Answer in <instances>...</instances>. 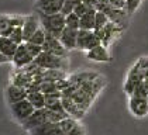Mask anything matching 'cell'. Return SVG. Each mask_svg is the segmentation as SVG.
<instances>
[{"label":"cell","instance_id":"cell-1","mask_svg":"<svg viewBox=\"0 0 148 135\" xmlns=\"http://www.w3.org/2000/svg\"><path fill=\"white\" fill-rule=\"evenodd\" d=\"M38 18L41 22V27L45 30L48 34L54 35V37H61L62 31L65 30L66 27V22H65V14L62 11L59 13H52V14H47V13H38Z\"/></svg>","mask_w":148,"mask_h":135},{"label":"cell","instance_id":"cell-2","mask_svg":"<svg viewBox=\"0 0 148 135\" xmlns=\"http://www.w3.org/2000/svg\"><path fill=\"white\" fill-rule=\"evenodd\" d=\"M34 62L42 69H65L66 70L68 68L66 56H59L51 54V52H47V51H42L34 59Z\"/></svg>","mask_w":148,"mask_h":135},{"label":"cell","instance_id":"cell-3","mask_svg":"<svg viewBox=\"0 0 148 135\" xmlns=\"http://www.w3.org/2000/svg\"><path fill=\"white\" fill-rule=\"evenodd\" d=\"M10 110H12L13 118L18 124H23L34 112L35 107L27 99H24V100H20V101H17V103L10 104Z\"/></svg>","mask_w":148,"mask_h":135},{"label":"cell","instance_id":"cell-4","mask_svg":"<svg viewBox=\"0 0 148 135\" xmlns=\"http://www.w3.org/2000/svg\"><path fill=\"white\" fill-rule=\"evenodd\" d=\"M99 44H102L100 38L96 35V33L93 30H82L79 28V33H78V44L76 48L82 49V51H90L92 48L97 46Z\"/></svg>","mask_w":148,"mask_h":135},{"label":"cell","instance_id":"cell-5","mask_svg":"<svg viewBox=\"0 0 148 135\" xmlns=\"http://www.w3.org/2000/svg\"><path fill=\"white\" fill-rule=\"evenodd\" d=\"M93 31H95L96 35L100 38L102 44L107 46V45L110 44L114 38H116V35L121 31V27H120L119 24H116V22L110 21V22H107L104 27L97 28V30H93Z\"/></svg>","mask_w":148,"mask_h":135},{"label":"cell","instance_id":"cell-6","mask_svg":"<svg viewBox=\"0 0 148 135\" xmlns=\"http://www.w3.org/2000/svg\"><path fill=\"white\" fill-rule=\"evenodd\" d=\"M143 80H144V79H143V75H141L140 68H138V65H137V62H136V63L133 65V68L130 69L128 75H127V79H125V83H124V91L128 96H131V94L134 93L136 87Z\"/></svg>","mask_w":148,"mask_h":135},{"label":"cell","instance_id":"cell-7","mask_svg":"<svg viewBox=\"0 0 148 135\" xmlns=\"http://www.w3.org/2000/svg\"><path fill=\"white\" fill-rule=\"evenodd\" d=\"M12 62L17 69H21V68L30 65L31 62H34V58L28 52V49L25 46V42H23V44H20L17 46V51H16L14 56L12 58Z\"/></svg>","mask_w":148,"mask_h":135},{"label":"cell","instance_id":"cell-8","mask_svg":"<svg viewBox=\"0 0 148 135\" xmlns=\"http://www.w3.org/2000/svg\"><path fill=\"white\" fill-rule=\"evenodd\" d=\"M45 123H48L45 108H35L34 112L21 124V127L25 131H31L33 128H37V127H40V125H42Z\"/></svg>","mask_w":148,"mask_h":135},{"label":"cell","instance_id":"cell-9","mask_svg":"<svg viewBox=\"0 0 148 135\" xmlns=\"http://www.w3.org/2000/svg\"><path fill=\"white\" fill-rule=\"evenodd\" d=\"M42 48L47 52H51V54H55V55H59V56H66V54H68V49L64 46V44L61 42V40L58 37H54V35H51L48 33H47V38L44 45H42Z\"/></svg>","mask_w":148,"mask_h":135},{"label":"cell","instance_id":"cell-10","mask_svg":"<svg viewBox=\"0 0 148 135\" xmlns=\"http://www.w3.org/2000/svg\"><path fill=\"white\" fill-rule=\"evenodd\" d=\"M65 0H37L35 1V10L38 13H59L64 9Z\"/></svg>","mask_w":148,"mask_h":135},{"label":"cell","instance_id":"cell-11","mask_svg":"<svg viewBox=\"0 0 148 135\" xmlns=\"http://www.w3.org/2000/svg\"><path fill=\"white\" fill-rule=\"evenodd\" d=\"M128 108L133 115L136 117H144L148 114V100L145 97H137L130 96L128 100Z\"/></svg>","mask_w":148,"mask_h":135},{"label":"cell","instance_id":"cell-12","mask_svg":"<svg viewBox=\"0 0 148 135\" xmlns=\"http://www.w3.org/2000/svg\"><path fill=\"white\" fill-rule=\"evenodd\" d=\"M59 127L62 128V131L66 135H86L85 134V128L79 124L78 118H73L71 115L64 118L59 123Z\"/></svg>","mask_w":148,"mask_h":135},{"label":"cell","instance_id":"cell-13","mask_svg":"<svg viewBox=\"0 0 148 135\" xmlns=\"http://www.w3.org/2000/svg\"><path fill=\"white\" fill-rule=\"evenodd\" d=\"M6 97H7L9 104H13V103H17V101H20V100H24V99H27V89L18 86V85L10 83V85L7 86V89H6Z\"/></svg>","mask_w":148,"mask_h":135},{"label":"cell","instance_id":"cell-14","mask_svg":"<svg viewBox=\"0 0 148 135\" xmlns=\"http://www.w3.org/2000/svg\"><path fill=\"white\" fill-rule=\"evenodd\" d=\"M41 27V22H40V18H38V14H31V16H27L25 17V21L23 24V34H24V42L28 41L33 34Z\"/></svg>","mask_w":148,"mask_h":135},{"label":"cell","instance_id":"cell-15","mask_svg":"<svg viewBox=\"0 0 148 135\" xmlns=\"http://www.w3.org/2000/svg\"><path fill=\"white\" fill-rule=\"evenodd\" d=\"M78 33H79V30H73V28L65 27V30L61 34L59 40H61V42L64 44V46L68 51L76 48V44H78Z\"/></svg>","mask_w":148,"mask_h":135},{"label":"cell","instance_id":"cell-16","mask_svg":"<svg viewBox=\"0 0 148 135\" xmlns=\"http://www.w3.org/2000/svg\"><path fill=\"white\" fill-rule=\"evenodd\" d=\"M86 56L90 59V61H95V62H109L110 61V54H109V49L107 46L103 44H99L97 46L92 48L90 51L86 52Z\"/></svg>","mask_w":148,"mask_h":135},{"label":"cell","instance_id":"cell-17","mask_svg":"<svg viewBox=\"0 0 148 135\" xmlns=\"http://www.w3.org/2000/svg\"><path fill=\"white\" fill-rule=\"evenodd\" d=\"M62 103H64L65 111L68 112L71 117H73V118H78V120L83 117L85 110H83V108H80L79 104L73 100L72 97H69V96H64V97H62Z\"/></svg>","mask_w":148,"mask_h":135},{"label":"cell","instance_id":"cell-18","mask_svg":"<svg viewBox=\"0 0 148 135\" xmlns=\"http://www.w3.org/2000/svg\"><path fill=\"white\" fill-rule=\"evenodd\" d=\"M17 46H18V45L16 44L10 37H7V35H0V52H1L3 55L7 56L10 61H12V58L14 56L16 51H17Z\"/></svg>","mask_w":148,"mask_h":135},{"label":"cell","instance_id":"cell-19","mask_svg":"<svg viewBox=\"0 0 148 135\" xmlns=\"http://www.w3.org/2000/svg\"><path fill=\"white\" fill-rule=\"evenodd\" d=\"M65 78H68L65 69H44L40 76L41 82H58Z\"/></svg>","mask_w":148,"mask_h":135},{"label":"cell","instance_id":"cell-20","mask_svg":"<svg viewBox=\"0 0 148 135\" xmlns=\"http://www.w3.org/2000/svg\"><path fill=\"white\" fill-rule=\"evenodd\" d=\"M34 80L35 79L33 78L31 75H28L23 68L18 69V70L16 72V75L13 76V83H14V85H18V86H21V87H25V89H28V87L34 83Z\"/></svg>","mask_w":148,"mask_h":135},{"label":"cell","instance_id":"cell-21","mask_svg":"<svg viewBox=\"0 0 148 135\" xmlns=\"http://www.w3.org/2000/svg\"><path fill=\"white\" fill-rule=\"evenodd\" d=\"M27 100L35 108H45V94L41 90H27Z\"/></svg>","mask_w":148,"mask_h":135},{"label":"cell","instance_id":"cell-22","mask_svg":"<svg viewBox=\"0 0 148 135\" xmlns=\"http://www.w3.org/2000/svg\"><path fill=\"white\" fill-rule=\"evenodd\" d=\"M96 9L92 7L80 17V28L82 30H95V18H96Z\"/></svg>","mask_w":148,"mask_h":135},{"label":"cell","instance_id":"cell-23","mask_svg":"<svg viewBox=\"0 0 148 135\" xmlns=\"http://www.w3.org/2000/svg\"><path fill=\"white\" fill-rule=\"evenodd\" d=\"M14 28H16V27L12 24L10 16H6V14L0 16V33H1V35H7V37H9Z\"/></svg>","mask_w":148,"mask_h":135},{"label":"cell","instance_id":"cell-24","mask_svg":"<svg viewBox=\"0 0 148 135\" xmlns=\"http://www.w3.org/2000/svg\"><path fill=\"white\" fill-rule=\"evenodd\" d=\"M65 22H66V27L69 28H73V30L80 28V17L73 11L69 14H65Z\"/></svg>","mask_w":148,"mask_h":135},{"label":"cell","instance_id":"cell-25","mask_svg":"<svg viewBox=\"0 0 148 135\" xmlns=\"http://www.w3.org/2000/svg\"><path fill=\"white\" fill-rule=\"evenodd\" d=\"M45 111H47V118H48V121H49V123H61L64 118L69 117L68 112L52 111V110H48V108H45Z\"/></svg>","mask_w":148,"mask_h":135},{"label":"cell","instance_id":"cell-26","mask_svg":"<svg viewBox=\"0 0 148 135\" xmlns=\"http://www.w3.org/2000/svg\"><path fill=\"white\" fill-rule=\"evenodd\" d=\"M107 22H110V18H109V16L106 14V13H103V11L97 10L96 11V18H95V30H97V28H102L104 27Z\"/></svg>","mask_w":148,"mask_h":135},{"label":"cell","instance_id":"cell-27","mask_svg":"<svg viewBox=\"0 0 148 135\" xmlns=\"http://www.w3.org/2000/svg\"><path fill=\"white\" fill-rule=\"evenodd\" d=\"M45 38H47V31L42 28V27H40L34 34H33V37L28 40V41H31V42H34V44H38V45H44L45 42Z\"/></svg>","mask_w":148,"mask_h":135},{"label":"cell","instance_id":"cell-28","mask_svg":"<svg viewBox=\"0 0 148 135\" xmlns=\"http://www.w3.org/2000/svg\"><path fill=\"white\" fill-rule=\"evenodd\" d=\"M131 96H137V97H148V80H143L138 86L136 87L134 93Z\"/></svg>","mask_w":148,"mask_h":135},{"label":"cell","instance_id":"cell-29","mask_svg":"<svg viewBox=\"0 0 148 135\" xmlns=\"http://www.w3.org/2000/svg\"><path fill=\"white\" fill-rule=\"evenodd\" d=\"M137 65L140 68V72L144 80H148V56H143L137 61Z\"/></svg>","mask_w":148,"mask_h":135},{"label":"cell","instance_id":"cell-30","mask_svg":"<svg viewBox=\"0 0 148 135\" xmlns=\"http://www.w3.org/2000/svg\"><path fill=\"white\" fill-rule=\"evenodd\" d=\"M10 38H12L13 41L16 42L17 45L23 44L24 42V34H23V27H16L14 30H13L10 35H9Z\"/></svg>","mask_w":148,"mask_h":135},{"label":"cell","instance_id":"cell-31","mask_svg":"<svg viewBox=\"0 0 148 135\" xmlns=\"http://www.w3.org/2000/svg\"><path fill=\"white\" fill-rule=\"evenodd\" d=\"M25 46H27V49H28V52L33 55V58H37V56L40 55L42 51H44V48H42V45H38V44H34V42H31V41H25Z\"/></svg>","mask_w":148,"mask_h":135},{"label":"cell","instance_id":"cell-32","mask_svg":"<svg viewBox=\"0 0 148 135\" xmlns=\"http://www.w3.org/2000/svg\"><path fill=\"white\" fill-rule=\"evenodd\" d=\"M82 0H65V4H64V9H62V13L64 14H69L72 13L73 9L79 4Z\"/></svg>","mask_w":148,"mask_h":135},{"label":"cell","instance_id":"cell-33","mask_svg":"<svg viewBox=\"0 0 148 135\" xmlns=\"http://www.w3.org/2000/svg\"><path fill=\"white\" fill-rule=\"evenodd\" d=\"M140 3H141V0H125V11L128 14H133L138 9Z\"/></svg>","mask_w":148,"mask_h":135},{"label":"cell","instance_id":"cell-34","mask_svg":"<svg viewBox=\"0 0 148 135\" xmlns=\"http://www.w3.org/2000/svg\"><path fill=\"white\" fill-rule=\"evenodd\" d=\"M89 9H92V7H89V6H86V4H85L83 1H80L79 4H78V6H76V7L73 9V13H76V14H78L79 17H82V16H83V14H85L86 11L89 10Z\"/></svg>","mask_w":148,"mask_h":135},{"label":"cell","instance_id":"cell-35","mask_svg":"<svg viewBox=\"0 0 148 135\" xmlns=\"http://www.w3.org/2000/svg\"><path fill=\"white\" fill-rule=\"evenodd\" d=\"M10 18H12V24L14 27H23L24 21H25V17L23 16H10Z\"/></svg>","mask_w":148,"mask_h":135},{"label":"cell","instance_id":"cell-36","mask_svg":"<svg viewBox=\"0 0 148 135\" xmlns=\"http://www.w3.org/2000/svg\"><path fill=\"white\" fill-rule=\"evenodd\" d=\"M107 3L114 9H124L125 10V0H107Z\"/></svg>","mask_w":148,"mask_h":135},{"label":"cell","instance_id":"cell-37","mask_svg":"<svg viewBox=\"0 0 148 135\" xmlns=\"http://www.w3.org/2000/svg\"><path fill=\"white\" fill-rule=\"evenodd\" d=\"M86 6H89V7H95L96 9V3H97V0H82Z\"/></svg>","mask_w":148,"mask_h":135},{"label":"cell","instance_id":"cell-38","mask_svg":"<svg viewBox=\"0 0 148 135\" xmlns=\"http://www.w3.org/2000/svg\"><path fill=\"white\" fill-rule=\"evenodd\" d=\"M9 61H10V59H9L7 56L3 55V54L0 52V63H6V62H9Z\"/></svg>","mask_w":148,"mask_h":135},{"label":"cell","instance_id":"cell-39","mask_svg":"<svg viewBox=\"0 0 148 135\" xmlns=\"http://www.w3.org/2000/svg\"><path fill=\"white\" fill-rule=\"evenodd\" d=\"M52 135H66L64 131H59V132H57V134H52Z\"/></svg>","mask_w":148,"mask_h":135},{"label":"cell","instance_id":"cell-40","mask_svg":"<svg viewBox=\"0 0 148 135\" xmlns=\"http://www.w3.org/2000/svg\"><path fill=\"white\" fill-rule=\"evenodd\" d=\"M0 35H1V33H0Z\"/></svg>","mask_w":148,"mask_h":135},{"label":"cell","instance_id":"cell-41","mask_svg":"<svg viewBox=\"0 0 148 135\" xmlns=\"http://www.w3.org/2000/svg\"><path fill=\"white\" fill-rule=\"evenodd\" d=\"M147 100H148V97H147Z\"/></svg>","mask_w":148,"mask_h":135}]
</instances>
